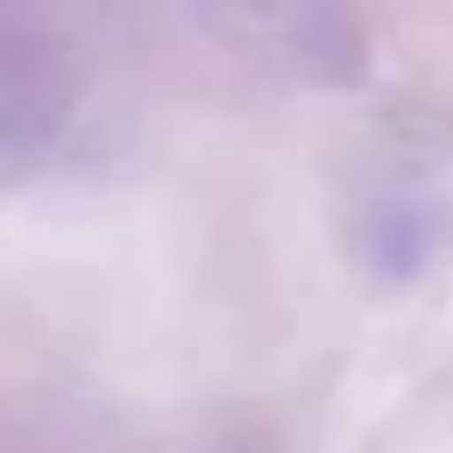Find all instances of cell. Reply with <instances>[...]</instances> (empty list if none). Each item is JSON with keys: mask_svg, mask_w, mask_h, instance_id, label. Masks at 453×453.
<instances>
[{"mask_svg": "<svg viewBox=\"0 0 453 453\" xmlns=\"http://www.w3.org/2000/svg\"><path fill=\"white\" fill-rule=\"evenodd\" d=\"M88 100V63L63 0H0V180L44 174Z\"/></svg>", "mask_w": 453, "mask_h": 453, "instance_id": "obj_1", "label": "cell"}, {"mask_svg": "<svg viewBox=\"0 0 453 453\" xmlns=\"http://www.w3.org/2000/svg\"><path fill=\"white\" fill-rule=\"evenodd\" d=\"M236 50L280 63L304 81L360 75V26L348 0H187Z\"/></svg>", "mask_w": 453, "mask_h": 453, "instance_id": "obj_2", "label": "cell"}]
</instances>
